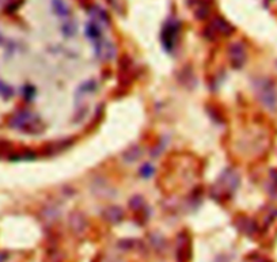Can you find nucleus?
Here are the masks:
<instances>
[{
	"label": "nucleus",
	"mask_w": 277,
	"mask_h": 262,
	"mask_svg": "<svg viewBox=\"0 0 277 262\" xmlns=\"http://www.w3.org/2000/svg\"><path fill=\"white\" fill-rule=\"evenodd\" d=\"M0 97L5 101H8L14 97V88L3 80H0Z\"/></svg>",
	"instance_id": "nucleus-20"
},
{
	"label": "nucleus",
	"mask_w": 277,
	"mask_h": 262,
	"mask_svg": "<svg viewBox=\"0 0 277 262\" xmlns=\"http://www.w3.org/2000/svg\"><path fill=\"white\" fill-rule=\"evenodd\" d=\"M86 36L88 38L91 39V42H97L99 39H102V30H101V26L95 23L94 21H90V22L86 25Z\"/></svg>",
	"instance_id": "nucleus-15"
},
{
	"label": "nucleus",
	"mask_w": 277,
	"mask_h": 262,
	"mask_svg": "<svg viewBox=\"0 0 277 262\" xmlns=\"http://www.w3.org/2000/svg\"><path fill=\"white\" fill-rule=\"evenodd\" d=\"M50 3H52V10H53V12L57 17L61 18V19H68L70 18V7L67 6L64 0H52Z\"/></svg>",
	"instance_id": "nucleus-14"
},
{
	"label": "nucleus",
	"mask_w": 277,
	"mask_h": 262,
	"mask_svg": "<svg viewBox=\"0 0 277 262\" xmlns=\"http://www.w3.org/2000/svg\"><path fill=\"white\" fill-rule=\"evenodd\" d=\"M72 144H74V140L71 137L70 139H61V140H57V142L49 143L46 148H45V153H46V156H53V155H57V153L68 150Z\"/></svg>",
	"instance_id": "nucleus-8"
},
{
	"label": "nucleus",
	"mask_w": 277,
	"mask_h": 262,
	"mask_svg": "<svg viewBox=\"0 0 277 262\" xmlns=\"http://www.w3.org/2000/svg\"><path fill=\"white\" fill-rule=\"evenodd\" d=\"M43 218L46 219L48 222H52L53 223L56 219H59L60 216V209L54 205H49V207L43 208Z\"/></svg>",
	"instance_id": "nucleus-17"
},
{
	"label": "nucleus",
	"mask_w": 277,
	"mask_h": 262,
	"mask_svg": "<svg viewBox=\"0 0 277 262\" xmlns=\"http://www.w3.org/2000/svg\"><path fill=\"white\" fill-rule=\"evenodd\" d=\"M87 219L81 212H72L70 216V227L75 234H81L87 227Z\"/></svg>",
	"instance_id": "nucleus-11"
},
{
	"label": "nucleus",
	"mask_w": 277,
	"mask_h": 262,
	"mask_svg": "<svg viewBox=\"0 0 277 262\" xmlns=\"http://www.w3.org/2000/svg\"><path fill=\"white\" fill-rule=\"evenodd\" d=\"M103 219L112 224H119L122 222L124 219V211L117 205H110V207L105 208L103 209Z\"/></svg>",
	"instance_id": "nucleus-9"
},
{
	"label": "nucleus",
	"mask_w": 277,
	"mask_h": 262,
	"mask_svg": "<svg viewBox=\"0 0 277 262\" xmlns=\"http://www.w3.org/2000/svg\"><path fill=\"white\" fill-rule=\"evenodd\" d=\"M253 87L255 90L257 97L261 101V104L265 106L266 109L276 110L277 109V90L275 83L268 77H255L253 80Z\"/></svg>",
	"instance_id": "nucleus-3"
},
{
	"label": "nucleus",
	"mask_w": 277,
	"mask_h": 262,
	"mask_svg": "<svg viewBox=\"0 0 277 262\" xmlns=\"http://www.w3.org/2000/svg\"><path fill=\"white\" fill-rule=\"evenodd\" d=\"M143 156V150H141L140 146H130L128 150H125L124 153H122V159H124L126 163H135L139 159H141Z\"/></svg>",
	"instance_id": "nucleus-13"
},
{
	"label": "nucleus",
	"mask_w": 277,
	"mask_h": 262,
	"mask_svg": "<svg viewBox=\"0 0 277 262\" xmlns=\"http://www.w3.org/2000/svg\"><path fill=\"white\" fill-rule=\"evenodd\" d=\"M61 32L64 34L65 37H74L78 32V26H76L75 22L72 21H65L61 26Z\"/></svg>",
	"instance_id": "nucleus-18"
},
{
	"label": "nucleus",
	"mask_w": 277,
	"mask_h": 262,
	"mask_svg": "<svg viewBox=\"0 0 277 262\" xmlns=\"http://www.w3.org/2000/svg\"><path fill=\"white\" fill-rule=\"evenodd\" d=\"M179 32H181V23L175 18H170L163 25L160 32V42L167 53H173L175 49L179 38Z\"/></svg>",
	"instance_id": "nucleus-4"
},
{
	"label": "nucleus",
	"mask_w": 277,
	"mask_h": 262,
	"mask_svg": "<svg viewBox=\"0 0 277 262\" xmlns=\"http://www.w3.org/2000/svg\"><path fill=\"white\" fill-rule=\"evenodd\" d=\"M22 94H23V98L26 101H32L36 95V88L33 87L32 84H26L25 87L22 88Z\"/></svg>",
	"instance_id": "nucleus-22"
},
{
	"label": "nucleus",
	"mask_w": 277,
	"mask_h": 262,
	"mask_svg": "<svg viewBox=\"0 0 277 262\" xmlns=\"http://www.w3.org/2000/svg\"><path fill=\"white\" fill-rule=\"evenodd\" d=\"M8 125L15 129L21 131L26 135H40L45 129L41 117L33 113L30 110H18L16 113L11 115Z\"/></svg>",
	"instance_id": "nucleus-1"
},
{
	"label": "nucleus",
	"mask_w": 277,
	"mask_h": 262,
	"mask_svg": "<svg viewBox=\"0 0 277 262\" xmlns=\"http://www.w3.org/2000/svg\"><path fill=\"white\" fill-rule=\"evenodd\" d=\"M177 251H178V260L179 262H188L190 260V254H192V249H190V238L188 234L178 235L177 239Z\"/></svg>",
	"instance_id": "nucleus-7"
},
{
	"label": "nucleus",
	"mask_w": 277,
	"mask_h": 262,
	"mask_svg": "<svg viewBox=\"0 0 277 262\" xmlns=\"http://www.w3.org/2000/svg\"><path fill=\"white\" fill-rule=\"evenodd\" d=\"M239 186V175L233 169H226L223 171L217 182L212 187V198L216 201L222 202L223 200H227L228 196H231L234 191L238 189Z\"/></svg>",
	"instance_id": "nucleus-2"
},
{
	"label": "nucleus",
	"mask_w": 277,
	"mask_h": 262,
	"mask_svg": "<svg viewBox=\"0 0 277 262\" xmlns=\"http://www.w3.org/2000/svg\"><path fill=\"white\" fill-rule=\"evenodd\" d=\"M234 32H235V28H234L231 23L228 22V21H226L224 18L216 17L213 21H212L211 25L205 29L204 36H205L208 39L213 41V39L217 37V34L228 37V36H231Z\"/></svg>",
	"instance_id": "nucleus-5"
},
{
	"label": "nucleus",
	"mask_w": 277,
	"mask_h": 262,
	"mask_svg": "<svg viewBox=\"0 0 277 262\" xmlns=\"http://www.w3.org/2000/svg\"><path fill=\"white\" fill-rule=\"evenodd\" d=\"M246 48L242 42H234L230 45L228 48V57H230V63L235 70H240L242 67L246 64Z\"/></svg>",
	"instance_id": "nucleus-6"
},
{
	"label": "nucleus",
	"mask_w": 277,
	"mask_h": 262,
	"mask_svg": "<svg viewBox=\"0 0 277 262\" xmlns=\"http://www.w3.org/2000/svg\"><path fill=\"white\" fill-rule=\"evenodd\" d=\"M88 12H90V15H91V21H94L95 23H98L99 26L102 25V26H110V17H109V14L103 8L98 6H91L88 8Z\"/></svg>",
	"instance_id": "nucleus-10"
},
{
	"label": "nucleus",
	"mask_w": 277,
	"mask_h": 262,
	"mask_svg": "<svg viewBox=\"0 0 277 262\" xmlns=\"http://www.w3.org/2000/svg\"><path fill=\"white\" fill-rule=\"evenodd\" d=\"M144 207H146V201H144L143 196L136 194V196H133L129 200V208L132 209V211H135V212L140 211L141 208H144Z\"/></svg>",
	"instance_id": "nucleus-19"
},
{
	"label": "nucleus",
	"mask_w": 277,
	"mask_h": 262,
	"mask_svg": "<svg viewBox=\"0 0 277 262\" xmlns=\"http://www.w3.org/2000/svg\"><path fill=\"white\" fill-rule=\"evenodd\" d=\"M237 224H238V228L240 229V231H243L244 234H251V231H250V228H253L251 225H253V222L250 220V219L247 218H239L238 220H237Z\"/></svg>",
	"instance_id": "nucleus-21"
},
{
	"label": "nucleus",
	"mask_w": 277,
	"mask_h": 262,
	"mask_svg": "<svg viewBox=\"0 0 277 262\" xmlns=\"http://www.w3.org/2000/svg\"><path fill=\"white\" fill-rule=\"evenodd\" d=\"M97 88H98V84L95 80H88V82L83 83L80 87L78 88V91H76V101L80 98L81 95H84V94L94 93Z\"/></svg>",
	"instance_id": "nucleus-16"
},
{
	"label": "nucleus",
	"mask_w": 277,
	"mask_h": 262,
	"mask_svg": "<svg viewBox=\"0 0 277 262\" xmlns=\"http://www.w3.org/2000/svg\"><path fill=\"white\" fill-rule=\"evenodd\" d=\"M139 173H140V175L143 178H150V177H152V174H154V167H152L150 163H146L141 167Z\"/></svg>",
	"instance_id": "nucleus-23"
},
{
	"label": "nucleus",
	"mask_w": 277,
	"mask_h": 262,
	"mask_svg": "<svg viewBox=\"0 0 277 262\" xmlns=\"http://www.w3.org/2000/svg\"><path fill=\"white\" fill-rule=\"evenodd\" d=\"M190 4L193 3V11H195V17L197 19H205L208 18L209 15V12H211V3L209 1H206V0H193V1H189Z\"/></svg>",
	"instance_id": "nucleus-12"
}]
</instances>
